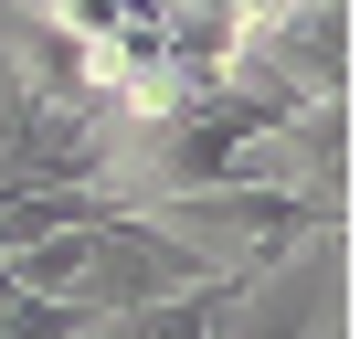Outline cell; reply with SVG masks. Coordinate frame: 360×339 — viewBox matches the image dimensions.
<instances>
[{"label": "cell", "instance_id": "obj_1", "mask_svg": "<svg viewBox=\"0 0 360 339\" xmlns=\"http://www.w3.org/2000/svg\"><path fill=\"white\" fill-rule=\"evenodd\" d=\"M127 223H138V234H159L169 255H191L202 276H255V265H276L286 244L328 234V223H307L286 191H255V181H202V191H169V202H138Z\"/></svg>", "mask_w": 360, "mask_h": 339}]
</instances>
